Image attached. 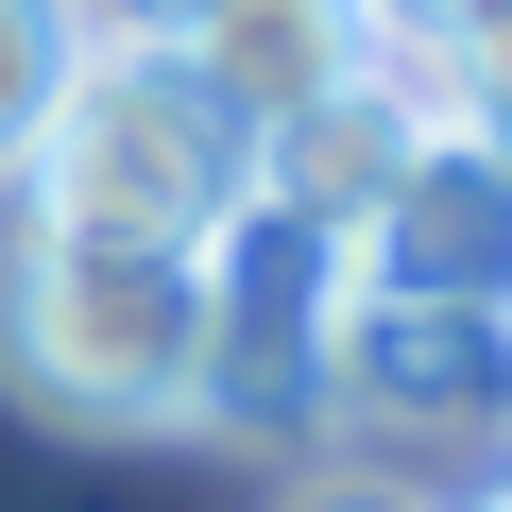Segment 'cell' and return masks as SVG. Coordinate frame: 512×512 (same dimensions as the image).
I'll list each match as a JSON object with an SVG mask.
<instances>
[{"label":"cell","mask_w":512,"mask_h":512,"mask_svg":"<svg viewBox=\"0 0 512 512\" xmlns=\"http://www.w3.org/2000/svg\"><path fill=\"white\" fill-rule=\"evenodd\" d=\"M205 256L188 239H103V222H0V376L52 427H205Z\"/></svg>","instance_id":"1"},{"label":"cell","mask_w":512,"mask_h":512,"mask_svg":"<svg viewBox=\"0 0 512 512\" xmlns=\"http://www.w3.org/2000/svg\"><path fill=\"white\" fill-rule=\"evenodd\" d=\"M256 188V137L205 103L188 52H137V35H86L35 154H18V205L35 222H103V239H222V205Z\"/></svg>","instance_id":"2"},{"label":"cell","mask_w":512,"mask_h":512,"mask_svg":"<svg viewBox=\"0 0 512 512\" xmlns=\"http://www.w3.org/2000/svg\"><path fill=\"white\" fill-rule=\"evenodd\" d=\"M308 410H342L359 444H495V427H512V308L359 291V274H342L325 359H308Z\"/></svg>","instance_id":"3"},{"label":"cell","mask_w":512,"mask_h":512,"mask_svg":"<svg viewBox=\"0 0 512 512\" xmlns=\"http://www.w3.org/2000/svg\"><path fill=\"white\" fill-rule=\"evenodd\" d=\"M359 291H461V308H512V171L478 137H410V171L376 188V222L342 239Z\"/></svg>","instance_id":"4"},{"label":"cell","mask_w":512,"mask_h":512,"mask_svg":"<svg viewBox=\"0 0 512 512\" xmlns=\"http://www.w3.org/2000/svg\"><path fill=\"white\" fill-rule=\"evenodd\" d=\"M188 69L239 137H291L308 103H342L376 69V0H205L188 18Z\"/></svg>","instance_id":"5"},{"label":"cell","mask_w":512,"mask_h":512,"mask_svg":"<svg viewBox=\"0 0 512 512\" xmlns=\"http://www.w3.org/2000/svg\"><path fill=\"white\" fill-rule=\"evenodd\" d=\"M69 52H86V18H69V0H0V188H18V154H35L52 86H69Z\"/></svg>","instance_id":"6"},{"label":"cell","mask_w":512,"mask_h":512,"mask_svg":"<svg viewBox=\"0 0 512 512\" xmlns=\"http://www.w3.org/2000/svg\"><path fill=\"white\" fill-rule=\"evenodd\" d=\"M427 86H444V137H478V154L512 171V0H495V18H461V35L427 52Z\"/></svg>","instance_id":"7"},{"label":"cell","mask_w":512,"mask_h":512,"mask_svg":"<svg viewBox=\"0 0 512 512\" xmlns=\"http://www.w3.org/2000/svg\"><path fill=\"white\" fill-rule=\"evenodd\" d=\"M69 18H86V35H137V52H188L205 0H69Z\"/></svg>","instance_id":"8"},{"label":"cell","mask_w":512,"mask_h":512,"mask_svg":"<svg viewBox=\"0 0 512 512\" xmlns=\"http://www.w3.org/2000/svg\"><path fill=\"white\" fill-rule=\"evenodd\" d=\"M461 18H495V0H376V35H393V52H444Z\"/></svg>","instance_id":"9"},{"label":"cell","mask_w":512,"mask_h":512,"mask_svg":"<svg viewBox=\"0 0 512 512\" xmlns=\"http://www.w3.org/2000/svg\"><path fill=\"white\" fill-rule=\"evenodd\" d=\"M308 512H410V495H308Z\"/></svg>","instance_id":"10"},{"label":"cell","mask_w":512,"mask_h":512,"mask_svg":"<svg viewBox=\"0 0 512 512\" xmlns=\"http://www.w3.org/2000/svg\"><path fill=\"white\" fill-rule=\"evenodd\" d=\"M478 512H512V478H495V495H478Z\"/></svg>","instance_id":"11"}]
</instances>
